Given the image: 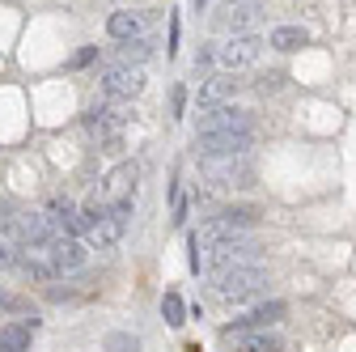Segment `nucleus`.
<instances>
[{
    "label": "nucleus",
    "instance_id": "obj_5",
    "mask_svg": "<svg viewBox=\"0 0 356 352\" xmlns=\"http://www.w3.org/2000/svg\"><path fill=\"white\" fill-rule=\"evenodd\" d=\"M216 131H250V115L238 106H200L195 115V136H216Z\"/></svg>",
    "mask_w": 356,
    "mask_h": 352
},
{
    "label": "nucleus",
    "instance_id": "obj_11",
    "mask_svg": "<svg viewBox=\"0 0 356 352\" xmlns=\"http://www.w3.org/2000/svg\"><path fill=\"white\" fill-rule=\"evenodd\" d=\"M47 259L56 263V272H76V268H85V263H89V246L81 238H72V234H60L47 246Z\"/></svg>",
    "mask_w": 356,
    "mask_h": 352
},
{
    "label": "nucleus",
    "instance_id": "obj_7",
    "mask_svg": "<svg viewBox=\"0 0 356 352\" xmlns=\"http://www.w3.org/2000/svg\"><path fill=\"white\" fill-rule=\"evenodd\" d=\"M102 90L111 102H131L145 90V72L131 68V64H106L102 68Z\"/></svg>",
    "mask_w": 356,
    "mask_h": 352
},
{
    "label": "nucleus",
    "instance_id": "obj_21",
    "mask_svg": "<svg viewBox=\"0 0 356 352\" xmlns=\"http://www.w3.org/2000/svg\"><path fill=\"white\" fill-rule=\"evenodd\" d=\"M238 339H242V348H250V352H276V348H280L276 335H238Z\"/></svg>",
    "mask_w": 356,
    "mask_h": 352
},
{
    "label": "nucleus",
    "instance_id": "obj_24",
    "mask_svg": "<svg viewBox=\"0 0 356 352\" xmlns=\"http://www.w3.org/2000/svg\"><path fill=\"white\" fill-rule=\"evenodd\" d=\"M0 305H5V310H17V301H13V297H9L5 289H0Z\"/></svg>",
    "mask_w": 356,
    "mask_h": 352
},
{
    "label": "nucleus",
    "instance_id": "obj_15",
    "mask_svg": "<svg viewBox=\"0 0 356 352\" xmlns=\"http://www.w3.org/2000/svg\"><path fill=\"white\" fill-rule=\"evenodd\" d=\"M259 17H263V13H259V0H254V5H229V13L220 17L216 26H220V30H234V34H242V30H246V26H254Z\"/></svg>",
    "mask_w": 356,
    "mask_h": 352
},
{
    "label": "nucleus",
    "instance_id": "obj_18",
    "mask_svg": "<svg viewBox=\"0 0 356 352\" xmlns=\"http://www.w3.org/2000/svg\"><path fill=\"white\" fill-rule=\"evenodd\" d=\"M149 51H153L149 38H127L119 47V64H140V60H149Z\"/></svg>",
    "mask_w": 356,
    "mask_h": 352
},
{
    "label": "nucleus",
    "instance_id": "obj_2",
    "mask_svg": "<svg viewBox=\"0 0 356 352\" xmlns=\"http://www.w3.org/2000/svg\"><path fill=\"white\" fill-rule=\"evenodd\" d=\"M263 289H267V272L259 268V263H242V268H229V272L216 276V297L220 301H234V305L259 297Z\"/></svg>",
    "mask_w": 356,
    "mask_h": 352
},
{
    "label": "nucleus",
    "instance_id": "obj_3",
    "mask_svg": "<svg viewBox=\"0 0 356 352\" xmlns=\"http://www.w3.org/2000/svg\"><path fill=\"white\" fill-rule=\"evenodd\" d=\"M89 212V242L98 246H115L127 230V216H131V200L111 204V208H85Z\"/></svg>",
    "mask_w": 356,
    "mask_h": 352
},
{
    "label": "nucleus",
    "instance_id": "obj_6",
    "mask_svg": "<svg viewBox=\"0 0 356 352\" xmlns=\"http://www.w3.org/2000/svg\"><path fill=\"white\" fill-rule=\"evenodd\" d=\"M263 56V38L259 34H234L216 47V64L225 72H238V68H250L254 60Z\"/></svg>",
    "mask_w": 356,
    "mask_h": 352
},
{
    "label": "nucleus",
    "instance_id": "obj_16",
    "mask_svg": "<svg viewBox=\"0 0 356 352\" xmlns=\"http://www.w3.org/2000/svg\"><path fill=\"white\" fill-rule=\"evenodd\" d=\"M30 323H5L0 327V352H30Z\"/></svg>",
    "mask_w": 356,
    "mask_h": 352
},
{
    "label": "nucleus",
    "instance_id": "obj_19",
    "mask_svg": "<svg viewBox=\"0 0 356 352\" xmlns=\"http://www.w3.org/2000/svg\"><path fill=\"white\" fill-rule=\"evenodd\" d=\"M161 319L170 327H183L187 323V305H183V297H178V293H165L161 297Z\"/></svg>",
    "mask_w": 356,
    "mask_h": 352
},
{
    "label": "nucleus",
    "instance_id": "obj_14",
    "mask_svg": "<svg viewBox=\"0 0 356 352\" xmlns=\"http://www.w3.org/2000/svg\"><path fill=\"white\" fill-rule=\"evenodd\" d=\"M106 30H111V38H119V42L140 38V34H145V17H140V13H111Z\"/></svg>",
    "mask_w": 356,
    "mask_h": 352
},
{
    "label": "nucleus",
    "instance_id": "obj_12",
    "mask_svg": "<svg viewBox=\"0 0 356 352\" xmlns=\"http://www.w3.org/2000/svg\"><path fill=\"white\" fill-rule=\"evenodd\" d=\"M280 319H284V301H267V305H254L250 314L234 319L229 335H246V331H267V327H276Z\"/></svg>",
    "mask_w": 356,
    "mask_h": 352
},
{
    "label": "nucleus",
    "instance_id": "obj_10",
    "mask_svg": "<svg viewBox=\"0 0 356 352\" xmlns=\"http://www.w3.org/2000/svg\"><path fill=\"white\" fill-rule=\"evenodd\" d=\"M250 131H216V136H195V157H238L250 149Z\"/></svg>",
    "mask_w": 356,
    "mask_h": 352
},
{
    "label": "nucleus",
    "instance_id": "obj_17",
    "mask_svg": "<svg viewBox=\"0 0 356 352\" xmlns=\"http://www.w3.org/2000/svg\"><path fill=\"white\" fill-rule=\"evenodd\" d=\"M309 42V34L301 30V26H280V30H272V47L276 51H301Z\"/></svg>",
    "mask_w": 356,
    "mask_h": 352
},
{
    "label": "nucleus",
    "instance_id": "obj_23",
    "mask_svg": "<svg viewBox=\"0 0 356 352\" xmlns=\"http://www.w3.org/2000/svg\"><path fill=\"white\" fill-rule=\"evenodd\" d=\"M183 106H187V90L178 85V90H174V115H183Z\"/></svg>",
    "mask_w": 356,
    "mask_h": 352
},
{
    "label": "nucleus",
    "instance_id": "obj_25",
    "mask_svg": "<svg viewBox=\"0 0 356 352\" xmlns=\"http://www.w3.org/2000/svg\"><path fill=\"white\" fill-rule=\"evenodd\" d=\"M229 5H254V0H229Z\"/></svg>",
    "mask_w": 356,
    "mask_h": 352
},
{
    "label": "nucleus",
    "instance_id": "obj_9",
    "mask_svg": "<svg viewBox=\"0 0 356 352\" xmlns=\"http://www.w3.org/2000/svg\"><path fill=\"white\" fill-rule=\"evenodd\" d=\"M85 127H89V136H98V141H119V131L127 127V106L123 102H102L85 115Z\"/></svg>",
    "mask_w": 356,
    "mask_h": 352
},
{
    "label": "nucleus",
    "instance_id": "obj_13",
    "mask_svg": "<svg viewBox=\"0 0 356 352\" xmlns=\"http://www.w3.org/2000/svg\"><path fill=\"white\" fill-rule=\"evenodd\" d=\"M229 94H238V77L234 72H216L200 85V106H220Z\"/></svg>",
    "mask_w": 356,
    "mask_h": 352
},
{
    "label": "nucleus",
    "instance_id": "obj_22",
    "mask_svg": "<svg viewBox=\"0 0 356 352\" xmlns=\"http://www.w3.org/2000/svg\"><path fill=\"white\" fill-rule=\"evenodd\" d=\"M94 56H98V47H81V51L68 60V68H85V64H94Z\"/></svg>",
    "mask_w": 356,
    "mask_h": 352
},
{
    "label": "nucleus",
    "instance_id": "obj_20",
    "mask_svg": "<svg viewBox=\"0 0 356 352\" xmlns=\"http://www.w3.org/2000/svg\"><path fill=\"white\" fill-rule=\"evenodd\" d=\"M106 352H140V339L127 331H111L106 335Z\"/></svg>",
    "mask_w": 356,
    "mask_h": 352
},
{
    "label": "nucleus",
    "instance_id": "obj_26",
    "mask_svg": "<svg viewBox=\"0 0 356 352\" xmlns=\"http://www.w3.org/2000/svg\"><path fill=\"white\" fill-rule=\"evenodd\" d=\"M195 5H200V9H204V0H195Z\"/></svg>",
    "mask_w": 356,
    "mask_h": 352
},
{
    "label": "nucleus",
    "instance_id": "obj_8",
    "mask_svg": "<svg viewBox=\"0 0 356 352\" xmlns=\"http://www.w3.org/2000/svg\"><path fill=\"white\" fill-rule=\"evenodd\" d=\"M136 166L131 161H123L119 170H111L106 179H102V187L94 191V204L89 208H111V204H123V200H131V191H136Z\"/></svg>",
    "mask_w": 356,
    "mask_h": 352
},
{
    "label": "nucleus",
    "instance_id": "obj_4",
    "mask_svg": "<svg viewBox=\"0 0 356 352\" xmlns=\"http://www.w3.org/2000/svg\"><path fill=\"white\" fill-rule=\"evenodd\" d=\"M9 238H13L22 250H42V246H51V242L60 238V230L51 225V216H47V212H30V208H22Z\"/></svg>",
    "mask_w": 356,
    "mask_h": 352
},
{
    "label": "nucleus",
    "instance_id": "obj_1",
    "mask_svg": "<svg viewBox=\"0 0 356 352\" xmlns=\"http://www.w3.org/2000/svg\"><path fill=\"white\" fill-rule=\"evenodd\" d=\"M195 161H200V174L220 191H238V187L254 183V161L246 153H238V157H195Z\"/></svg>",
    "mask_w": 356,
    "mask_h": 352
}]
</instances>
